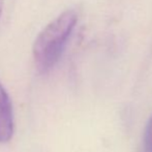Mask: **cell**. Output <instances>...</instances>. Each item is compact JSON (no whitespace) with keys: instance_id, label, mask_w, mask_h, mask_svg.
Listing matches in <instances>:
<instances>
[{"instance_id":"2","label":"cell","mask_w":152,"mask_h":152,"mask_svg":"<svg viewBox=\"0 0 152 152\" xmlns=\"http://www.w3.org/2000/svg\"><path fill=\"white\" fill-rule=\"evenodd\" d=\"M15 132L12 102L7 90L0 82V144L12 140Z\"/></svg>"},{"instance_id":"1","label":"cell","mask_w":152,"mask_h":152,"mask_svg":"<svg viewBox=\"0 0 152 152\" xmlns=\"http://www.w3.org/2000/svg\"><path fill=\"white\" fill-rule=\"evenodd\" d=\"M77 22V12L67 10L49 23L38 34L32 49L34 63L38 72L46 74L56 65Z\"/></svg>"},{"instance_id":"3","label":"cell","mask_w":152,"mask_h":152,"mask_svg":"<svg viewBox=\"0 0 152 152\" xmlns=\"http://www.w3.org/2000/svg\"><path fill=\"white\" fill-rule=\"evenodd\" d=\"M143 148H144V152H152V116L148 120V123L145 128Z\"/></svg>"},{"instance_id":"4","label":"cell","mask_w":152,"mask_h":152,"mask_svg":"<svg viewBox=\"0 0 152 152\" xmlns=\"http://www.w3.org/2000/svg\"><path fill=\"white\" fill-rule=\"evenodd\" d=\"M3 3H4V0H0V17H1V14H2V8H3Z\"/></svg>"}]
</instances>
